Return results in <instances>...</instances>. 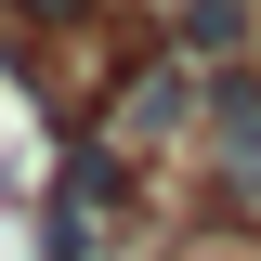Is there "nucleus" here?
<instances>
[{"instance_id":"1","label":"nucleus","mask_w":261,"mask_h":261,"mask_svg":"<svg viewBox=\"0 0 261 261\" xmlns=\"http://www.w3.org/2000/svg\"><path fill=\"white\" fill-rule=\"evenodd\" d=\"M170 53H196V65H261V0H170Z\"/></svg>"},{"instance_id":"2","label":"nucleus","mask_w":261,"mask_h":261,"mask_svg":"<svg viewBox=\"0 0 261 261\" xmlns=\"http://www.w3.org/2000/svg\"><path fill=\"white\" fill-rule=\"evenodd\" d=\"M0 13H27V27H92L105 0H0Z\"/></svg>"}]
</instances>
